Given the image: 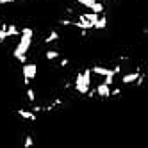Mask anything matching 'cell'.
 <instances>
[{
	"instance_id": "6da1fadb",
	"label": "cell",
	"mask_w": 148,
	"mask_h": 148,
	"mask_svg": "<svg viewBox=\"0 0 148 148\" xmlns=\"http://www.w3.org/2000/svg\"><path fill=\"white\" fill-rule=\"evenodd\" d=\"M32 39H34V29L23 27L22 32H20V41H18V45H16L14 50H13V57H14L18 62H22V64H25V62H27V54H29L30 47H32Z\"/></svg>"
},
{
	"instance_id": "7a4b0ae2",
	"label": "cell",
	"mask_w": 148,
	"mask_h": 148,
	"mask_svg": "<svg viewBox=\"0 0 148 148\" xmlns=\"http://www.w3.org/2000/svg\"><path fill=\"white\" fill-rule=\"evenodd\" d=\"M91 77H93V73H91V70H89V68H86L84 71L77 73L75 80H73V88H75V91H77L79 95H84V97H86L88 91L93 88V84H91Z\"/></svg>"
},
{
	"instance_id": "3957f363",
	"label": "cell",
	"mask_w": 148,
	"mask_h": 148,
	"mask_svg": "<svg viewBox=\"0 0 148 148\" xmlns=\"http://www.w3.org/2000/svg\"><path fill=\"white\" fill-rule=\"evenodd\" d=\"M22 75H23V86L29 88L30 82L38 75V64L36 62H25V64H22Z\"/></svg>"
},
{
	"instance_id": "277c9868",
	"label": "cell",
	"mask_w": 148,
	"mask_h": 148,
	"mask_svg": "<svg viewBox=\"0 0 148 148\" xmlns=\"http://www.w3.org/2000/svg\"><path fill=\"white\" fill-rule=\"evenodd\" d=\"M95 91H97V97L102 98V100L111 98V88L107 86V84H103V82L97 84V86H95Z\"/></svg>"
},
{
	"instance_id": "5b68a950",
	"label": "cell",
	"mask_w": 148,
	"mask_h": 148,
	"mask_svg": "<svg viewBox=\"0 0 148 148\" xmlns=\"http://www.w3.org/2000/svg\"><path fill=\"white\" fill-rule=\"evenodd\" d=\"M91 70V73H95V75H100V77H109V75H116V71H114V68H105V66H91L89 68Z\"/></svg>"
},
{
	"instance_id": "8992f818",
	"label": "cell",
	"mask_w": 148,
	"mask_h": 148,
	"mask_svg": "<svg viewBox=\"0 0 148 148\" xmlns=\"http://www.w3.org/2000/svg\"><path fill=\"white\" fill-rule=\"evenodd\" d=\"M141 70L139 68H136L134 71H129V73H125V75L121 77V84H125V86H127V84H136V80L137 79H139V75H141Z\"/></svg>"
},
{
	"instance_id": "52a82bcc",
	"label": "cell",
	"mask_w": 148,
	"mask_h": 148,
	"mask_svg": "<svg viewBox=\"0 0 148 148\" xmlns=\"http://www.w3.org/2000/svg\"><path fill=\"white\" fill-rule=\"evenodd\" d=\"M16 114L22 120H27V121H36L38 120V114H34L30 109H16Z\"/></svg>"
},
{
	"instance_id": "ba28073f",
	"label": "cell",
	"mask_w": 148,
	"mask_h": 148,
	"mask_svg": "<svg viewBox=\"0 0 148 148\" xmlns=\"http://www.w3.org/2000/svg\"><path fill=\"white\" fill-rule=\"evenodd\" d=\"M59 39H61V34L57 32L56 29H52L50 32H48V36L43 39V43H45V45H52V43H56V41H59Z\"/></svg>"
},
{
	"instance_id": "9c48e42d",
	"label": "cell",
	"mask_w": 148,
	"mask_h": 148,
	"mask_svg": "<svg viewBox=\"0 0 148 148\" xmlns=\"http://www.w3.org/2000/svg\"><path fill=\"white\" fill-rule=\"evenodd\" d=\"M105 27H107V16H105V14H100L93 29H95V30H103Z\"/></svg>"
},
{
	"instance_id": "30bf717a",
	"label": "cell",
	"mask_w": 148,
	"mask_h": 148,
	"mask_svg": "<svg viewBox=\"0 0 148 148\" xmlns=\"http://www.w3.org/2000/svg\"><path fill=\"white\" fill-rule=\"evenodd\" d=\"M45 59H47V61L61 59V52H59V50H47V52H45Z\"/></svg>"
},
{
	"instance_id": "8fae6325",
	"label": "cell",
	"mask_w": 148,
	"mask_h": 148,
	"mask_svg": "<svg viewBox=\"0 0 148 148\" xmlns=\"http://www.w3.org/2000/svg\"><path fill=\"white\" fill-rule=\"evenodd\" d=\"M25 95H27L29 103H30V105H34V103H36V91H34V88H30V86H29V88L25 89Z\"/></svg>"
},
{
	"instance_id": "7c38bea8",
	"label": "cell",
	"mask_w": 148,
	"mask_h": 148,
	"mask_svg": "<svg viewBox=\"0 0 148 148\" xmlns=\"http://www.w3.org/2000/svg\"><path fill=\"white\" fill-rule=\"evenodd\" d=\"M32 146H34V137L30 134H27L25 139H23V148H32Z\"/></svg>"
},
{
	"instance_id": "4fadbf2b",
	"label": "cell",
	"mask_w": 148,
	"mask_h": 148,
	"mask_svg": "<svg viewBox=\"0 0 148 148\" xmlns=\"http://www.w3.org/2000/svg\"><path fill=\"white\" fill-rule=\"evenodd\" d=\"M68 64H70V59L68 57H61L59 59V68H66Z\"/></svg>"
},
{
	"instance_id": "5bb4252c",
	"label": "cell",
	"mask_w": 148,
	"mask_h": 148,
	"mask_svg": "<svg viewBox=\"0 0 148 148\" xmlns=\"http://www.w3.org/2000/svg\"><path fill=\"white\" fill-rule=\"evenodd\" d=\"M120 95H121L120 88H111V97H120Z\"/></svg>"
},
{
	"instance_id": "9a60e30c",
	"label": "cell",
	"mask_w": 148,
	"mask_h": 148,
	"mask_svg": "<svg viewBox=\"0 0 148 148\" xmlns=\"http://www.w3.org/2000/svg\"><path fill=\"white\" fill-rule=\"evenodd\" d=\"M5 41H7V38H5V32H4V30H0V45H4Z\"/></svg>"
},
{
	"instance_id": "2e32d148",
	"label": "cell",
	"mask_w": 148,
	"mask_h": 148,
	"mask_svg": "<svg viewBox=\"0 0 148 148\" xmlns=\"http://www.w3.org/2000/svg\"><path fill=\"white\" fill-rule=\"evenodd\" d=\"M16 0H0V5H9V4H14Z\"/></svg>"
}]
</instances>
